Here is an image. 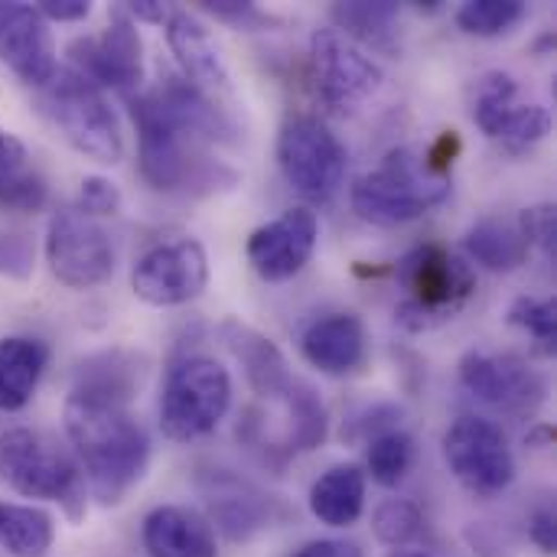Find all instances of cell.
Wrapping results in <instances>:
<instances>
[{
	"instance_id": "obj_36",
	"label": "cell",
	"mask_w": 557,
	"mask_h": 557,
	"mask_svg": "<svg viewBox=\"0 0 557 557\" xmlns=\"http://www.w3.org/2000/svg\"><path fill=\"white\" fill-rule=\"evenodd\" d=\"M519 232L525 235L529 248H539L545 251L548 258H555L557 251V209L552 202H542V206H532L525 212H519Z\"/></svg>"
},
{
	"instance_id": "obj_34",
	"label": "cell",
	"mask_w": 557,
	"mask_h": 557,
	"mask_svg": "<svg viewBox=\"0 0 557 557\" xmlns=\"http://www.w3.org/2000/svg\"><path fill=\"white\" fill-rule=\"evenodd\" d=\"M509 323L535 336L545 352H555L557 343V307L555 300H539V297H519L509 307Z\"/></svg>"
},
{
	"instance_id": "obj_38",
	"label": "cell",
	"mask_w": 557,
	"mask_h": 557,
	"mask_svg": "<svg viewBox=\"0 0 557 557\" xmlns=\"http://www.w3.org/2000/svg\"><path fill=\"white\" fill-rule=\"evenodd\" d=\"M202 10L212 13L215 20H225V23L242 26V29H248V26H264V23H268V16H264L255 3H242V0H215V3L206 0Z\"/></svg>"
},
{
	"instance_id": "obj_29",
	"label": "cell",
	"mask_w": 557,
	"mask_h": 557,
	"mask_svg": "<svg viewBox=\"0 0 557 557\" xmlns=\"http://www.w3.org/2000/svg\"><path fill=\"white\" fill-rule=\"evenodd\" d=\"M366 467H369L372 483H379L382 490H398L408 480L411 467H414V441H411V434H405L398 428H388V431L375 434L369 441Z\"/></svg>"
},
{
	"instance_id": "obj_26",
	"label": "cell",
	"mask_w": 557,
	"mask_h": 557,
	"mask_svg": "<svg viewBox=\"0 0 557 557\" xmlns=\"http://www.w3.org/2000/svg\"><path fill=\"white\" fill-rule=\"evenodd\" d=\"M140 372L144 369H140L137 356H131L124 349H111V352L91 356L78 366L72 392L85 395V398L127 405L140 388Z\"/></svg>"
},
{
	"instance_id": "obj_32",
	"label": "cell",
	"mask_w": 557,
	"mask_h": 557,
	"mask_svg": "<svg viewBox=\"0 0 557 557\" xmlns=\"http://www.w3.org/2000/svg\"><path fill=\"white\" fill-rule=\"evenodd\" d=\"M424 529V516L411 499H385L372 512V532L388 548H408Z\"/></svg>"
},
{
	"instance_id": "obj_40",
	"label": "cell",
	"mask_w": 557,
	"mask_h": 557,
	"mask_svg": "<svg viewBox=\"0 0 557 557\" xmlns=\"http://www.w3.org/2000/svg\"><path fill=\"white\" fill-rule=\"evenodd\" d=\"M529 539L542 555H555L557 552V522L552 509H539L529 519Z\"/></svg>"
},
{
	"instance_id": "obj_33",
	"label": "cell",
	"mask_w": 557,
	"mask_h": 557,
	"mask_svg": "<svg viewBox=\"0 0 557 557\" xmlns=\"http://www.w3.org/2000/svg\"><path fill=\"white\" fill-rule=\"evenodd\" d=\"M548 134H552V111L545 104H516L496 140L519 157L529 153L535 144H542Z\"/></svg>"
},
{
	"instance_id": "obj_1",
	"label": "cell",
	"mask_w": 557,
	"mask_h": 557,
	"mask_svg": "<svg viewBox=\"0 0 557 557\" xmlns=\"http://www.w3.org/2000/svg\"><path fill=\"white\" fill-rule=\"evenodd\" d=\"M137 127V166L157 193L209 196L238 183V173L212 157V144L232 134L225 114L186 78L160 85L127 101Z\"/></svg>"
},
{
	"instance_id": "obj_44",
	"label": "cell",
	"mask_w": 557,
	"mask_h": 557,
	"mask_svg": "<svg viewBox=\"0 0 557 557\" xmlns=\"http://www.w3.org/2000/svg\"><path fill=\"white\" fill-rule=\"evenodd\" d=\"M431 557H434V555H431Z\"/></svg>"
},
{
	"instance_id": "obj_24",
	"label": "cell",
	"mask_w": 557,
	"mask_h": 557,
	"mask_svg": "<svg viewBox=\"0 0 557 557\" xmlns=\"http://www.w3.org/2000/svg\"><path fill=\"white\" fill-rule=\"evenodd\" d=\"M49 366V349L29 336L0 339V411H23Z\"/></svg>"
},
{
	"instance_id": "obj_9",
	"label": "cell",
	"mask_w": 557,
	"mask_h": 557,
	"mask_svg": "<svg viewBox=\"0 0 557 557\" xmlns=\"http://www.w3.org/2000/svg\"><path fill=\"white\" fill-rule=\"evenodd\" d=\"M310 78L323 108L346 117L382 88L385 72L366 49L326 26L310 36Z\"/></svg>"
},
{
	"instance_id": "obj_27",
	"label": "cell",
	"mask_w": 557,
	"mask_h": 557,
	"mask_svg": "<svg viewBox=\"0 0 557 557\" xmlns=\"http://www.w3.org/2000/svg\"><path fill=\"white\" fill-rule=\"evenodd\" d=\"M29 153L23 140L0 127V209L3 212H39L46 209L49 186L29 170Z\"/></svg>"
},
{
	"instance_id": "obj_42",
	"label": "cell",
	"mask_w": 557,
	"mask_h": 557,
	"mask_svg": "<svg viewBox=\"0 0 557 557\" xmlns=\"http://www.w3.org/2000/svg\"><path fill=\"white\" fill-rule=\"evenodd\" d=\"M127 10V16L137 23V20H144V23H166V16H170V7L166 3H157V0H137V3H127L124 7Z\"/></svg>"
},
{
	"instance_id": "obj_16",
	"label": "cell",
	"mask_w": 557,
	"mask_h": 557,
	"mask_svg": "<svg viewBox=\"0 0 557 557\" xmlns=\"http://www.w3.org/2000/svg\"><path fill=\"white\" fill-rule=\"evenodd\" d=\"M0 62L33 88H42L59 72L49 23L29 3H0Z\"/></svg>"
},
{
	"instance_id": "obj_15",
	"label": "cell",
	"mask_w": 557,
	"mask_h": 557,
	"mask_svg": "<svg viewBox=\"0 0 557 557\" xmlns=\"http://www.w3.org/2000/svg\"><path fill=\"white\" fill-rule=\"evenodd\" d=\"M460 382L480 401L506 411V414H535L545 401V379L522 362L519 356H493V352H467L460 359Z\"/></svg>"
},
{
	"instance_id": "obj_3",
	"label": "cell",
	"mask_w": 557,
	"mask_h": 557,
	"mask_svg": "<svg viewBox=\"0 0 557 557\" xmlns=\"http://www.w3.org/2000/svg\"><path fill=\"white\" fill-rule=\"evenodd\" d=\"M454 193V180L434 173L411 147H395L375 170L352 183V209L362 222L379 228H398L418 222L431 209L444 206Z\"/></svg>"
},
{
	"instance_id": "obj_12",
	"label": "cell",
	"mask_w": 557,
	"mask_h": 557,
	"mask_svg": "<svg viewBox=\"0 0 557 557\" xmlns=\"http://www.w3.org/2000/svg\"><path fill=\"white\" fill-rule=\"evenodd\" d=\"M69 62L101 91H117L124 101L144 91V42L137 23L124 7L114 10L111 23L98 36H78L69 42Z\"/></svg>"
},
{
	"instance_id": "obj_18",
	"label": "cell",
	"mask_w": 557,
	"mask_h": 557,
	"mask_svg": "<svg viewBox=\"0 0 557 557\" xmlns=\"http://www.w3.org/2000/svg\"><path fill=\"white\" fill-rule=\"evenodd\" d=\"M366 326L356 313H330L300 333L304 359L323 375H352L366 362Z\"/></svg>"
},
{
	"instance_id": "obj_22",
	"label": "cell",
	"mask_w": 557,
	"mask_h": 557,
	"mask_svg": "<svg viewBox=\"0 0 557 557\" xmlns=\"http://www.w3.org/2000/svg\"><path fill=\"white\" fill-rule=\"evenodd\" d=\"M330 16H333V29H339L346 39L362 42L366 49H375L382 55H398V49H401V36H398L401 3H395V0H349V3H336L330 10Z\"/></svg>"
},
{
	"instance_id": "obj_23",
	"label": "cell",
	"mask_w": 557,
	"mask_h": 557,
	"mask_svg": "<svg viewBox=\"0 0 557 557\" xmlns=\"http://www.w3.org/2000/svg\"><path fill=\"white\" fill-rule=\"evenodd\" d=\"M310 516L330 529H349L366 512V473L356 463L330 467L310 486Z\"/></svg>"
},
{
	"instance_id": "obj_31",
	"label": "cell",
	"mask_w": 557,
	"mask_h": 557,
	"mask_svg": "<svg viewBox=\"0 0 557 557\" xmlns=\"http://www.w3.org/2000/svg\"><path fill=\"white\" fill-rule=\"evenodd\" d=\"M529 16L522 0H467L457 10V26L470 36H503L512 33Z\"/></svg>"
},
{
	"instance_id": "obj_35",
	"label": "cell",
	"mask_w": 557,
	"mask_h": 557,
	"mask_svg": "<svg viewBox=\"0 0 557 557\" xmlns=\"http://www.w3.org/2000/svg\"><path fill=\"white\" fill-rule=\"evenodd\" d=\"M36 268L33 235L23 228H0V277L26 281Z\"/></svg>"
},
{
	"instance_id": "obj_7",
	"label": "cell",
	"mask_w": 557,
	"mask_h": 557,
	"mask_svg": "<svg viewBox=\"0 0 557 557\" xmlns=\"http://www.w3.org/2000/svg\"><path fill=\"white\" fill-rule=\"evenodd\" d=\"M232 408V375L212 356L180 359L160 395V431L176 444H193L219 428Z\"/></svg>"
},
{
	"instance_id": "obj_13",
	"label": "cell",
	"mask_w": 557,
	"mask_h": 557,
	"mask_svg": "<svg viewBox=\"0 0 557 557\" xmlns=\"http://www.w3.org/2000/svg\"><path fill=\"white\" fill-rule=\"evenodd\" d=\"M209 258L196 238H173L147 248L131 268V290L150 307H183L206 290Z\"/></svg>"
},
{
	"instance_id": "obj_41",
	"label": "cell",
	"mask_w": 557,
	"mask_h": 557,
	"mask_svg": "<svg viewBox=\"0 0 557 557\" xmlns=\"http://www.w3.org/2000/svg\"><path fill=\"white\" fill-rule=\"evenodd\" d=\"M290 557H362V548L343 539H320V542H307Z\"/></svg>"
},
{
	"instance_id": "obj_19",
	"label": "cell",
	"mask_w": 557,
	"mask_h": 557,
	"mask_svg": "<svg viewBox=\"0 0 557 557\" xmlns=\"http://www.w3.org/2000/svg\"><path fill=\"white\" fill-rule=\"evenodd\" d=\"M166 42L170 52L176 55L186 82H193L199 91L202 88H215V91H228V65L212 39V33L206 29V23L189 13V10H170L166 16Z\"/></svg>"
},
{
	"instance_id": "obj_10",
	"label": "cell",
	"mask_w": 557,
	"mask_h": 557,
	"mask_svg": "<svg viewBox=\"0 0 557 557\" xmlns=\"http://www.w3.org/2000/svg\"><path fill=\"white\" fill-rule=\"evenodd\" d=\"M277 163L284 180L307 199L326 202L346 176V147L317 114H297L281 127Z\"/></svg>"
},
{
	"instance_id": "obj_39",
	"label": "cell",
	"mask_w": 557,
	"mask_h": 557,
	"mask_svg": "<svg viewBox=\"0 0 557 557\" xmlns=\"http://www.w3.org/2000/svg\"><path fill=\"white\" fill-rule=\"evenodd\" d=\"M36 13L46 23H78L91 13V3L88 0H42L36 3Z\"/></svg>"
},
{
	"instance_id": "obj_6",
	"label": "cell",
	"mask_w": 557,
	"mask_h": 557,
	"mask_svg": "<svg viewBox=\"0 0 557 557\" xmlns=\"http://www.w3.org/2000/svg\"><path fill=\"white\" fill-rule=\"evenodd\" d=\"M0 480L26 499L59 503L72 522L85 516L88 486L75 457L29 428L0 434Z\"/></svg>"
},
{
	"instance_id": "obj_4",
	"label": "cell",
	"mask_w": 557,
	"mask_h": 557,
	"mask_svg": "<svg viewBox=\"0 0 557 557\" xmlns=\"http://www.w3.org/2000/svg\"><path fill=\"white\" fill-rule=\"evenodd\" d=\"M395 281L405 290L395 317L411 333H424L454 320L476 290L473 264L444 245H418L408 251L395 264Z\"/></svg>"
},
{
	"instance_id": "obj_21",
	"label": "cell",
	"mask_w": 557,
	"mask_h": 557,
	"mask_svg": "<svg viewBox=\"0 0 557 557\" xmlns=\"http://www.w3.org/2000/svg\"><path fill=\"white\" fill-rule=\"evenodd\" d=\"M147 557H219L212 525L183 506H160L140 529Z\"/></svg>"
},
{
	"instance_id": "obj_20",
	"label": "cell",
	"mask_w": 557,
	"mask_h": 557,
	"mask_svg": "<svg viewBox=\"0 0 557 557\" xmlns=\"http://www.w3.org/2000/svg\"><path fill=\"white\" fill-rule=\"evenodd\" d=\"M209 503V525H215L228 542H248L258 532L271 529V509L274 503L258 493L255 486L235 480V476H212V486L206 490Z\"/></svg>"
},
{
	"instance_id": "obj_11",
	"label": "cell",
	"mask_w": 557,
	"mask_h": 557,
	"mask_svg": "<svg viewBox=\"0 0 557 557\" xmlns=\"http://www.w3.org/2000/svg\"><path fill=\"white\" fill-rule=\"evenodd\" d=\"M46 261L59 284L72 290H88L114 274L117 255L98 219L78 212L75 206H65L49 219Z\"/></svg>"
},
{
	"instance_id": "obj_14",
	"label": "cell",
	"mask_w": 557,
	"mask_h": 557,
	"mask_svg": "<svg viewBox=\"0 0 557 557\" xmlns=\"http://www.w3.org/2000/svg\"><path fill=\"white\" fill-rule=\"evenodd\" d=\"M317 242H320L317 215L310 209L297 206V209H287L277 219L264 222L261 228H255L245 255H248L251 271L261 281L281 284V281L297 277L310 264Z\"/></svg>"
},
{
	"instance_id": "obj_43",
	"label": "cell",
	"mask_w": 557,
	"mask_h": 557,
	"mask_svg": "<svg viewBox=\"0 0 557 557\" xmlns=\"http://www.w3.org/2000/svg\"><path fill=\"white\" fill-rule=\"evenodd\" d=\"M552 437H555V431H552V428H539V431H535V434H529L525 441H529L532 447H539V444H548Z\"/></svg>"
},
{
	"instance_id": "obj_28",
	"label": "cell",
	"mask_w": 557,
	"mask_h": 557,
	"mask_svg": "<svg viewBox=\"0 0 557 557\" xmlns=\"http://www.w3.org/2000/svg\"><path fill=\"white\" fill-rule=\"evenodd\" d=\"M55 542V522L39 506L0 503V555L46 557Z\"/></svg>"
},
{
	"instance_id": "obj_5",
	"label": "cell",
	"mask_w": 557,
	"mask_h": 557,
	"mask_svg": "<svg viewBox=\"0 0 557 557\" xmlns=\"http://www.w3.org/2000/svg\"><path fill=\"white\" fill-rule=\"evenodd\" d=\"M42 114L59 127L69 147L82 157L114 166L124 157V134L121 121L98 85H91L75 69H59L49 85L39 88Z\"/></svg>"
},
{
	"instance_id": "obj_37",
	"label": "cell",
	"mask_w": 557,
	"mask_h": 557,
	"mask_svg": "<svg viewBox=\"0 0 557 557\" xmlns=\"http://www.w3.org/2000/svg\"><path fill=\"white\" fill-rule=\"evenodd\" d=\"M78 212L101 219V215H117L121 212V189L104 180V176H85L78 189Z\"/></svg>"
},
{
	"instance_id": "obj_25",
	"label": "cell",
	"mask_w": 557,
	"mask_h": 557,
	"mask_svg": "<svg viewBox=\"0 0 557 557\" xmlns=\"http://www.w3.org/2000/svg\"><path fill=\"white\" fill-rule=\"evenodd\" d=\"M463 251L470 255V261H476L486 271H516L522 264H529V242L519 232V222L509 219H496L486 215L480 222H473L463 235Z\"/></svg>"
},
{
	"instance_id": "obj_30",
	"label": "cell",
	"mask_w": 557,
	"mask_h": 557,
	"mask_svg": "<svg viewBox=\"0 0 557 557\" xmlns=\"http://www.w3.org/2000/svg\"><path fill=\"white\" fill-rule=\"evenodd\" d=\"M516 104H519V82L503 69L486 72L473 88V121L493 140L499 137V131Z\"/></svg>"
},
{
	"instance_id": "obj_8",
	"label": "cell",
	"mask_w": 557,
	"mask_h": 557,
	"mask_svg": "<svg viewBox=\"0 0 557 557\" xmlns=\"http://www.w3.org/2000/svg\"><path fill=\"white\" fill-rule=\"evenodd\" d=\"M444 460L454 480L476 499H496L516 483V457L506 431L480 414H463L447 428Z\"/></svg>"
},
{
	"instance_id": "obj_17",
	"label": "cell",
	"mask_w": 557,
	"mask_h": 557,
	"mask_svg": "<svg viewBox=\"0 0 557 557\" xmlns=\"http://www.w3.org/2000/svg\"><path fill=\"white\" fill-rule=\"evenodd\" d=\"M219 336L228 346V352L242 362L245 379L255 395L271 398V401H287L297 392L300 379L290 372L284 352L268 336H261L258 330H251L238 320H225L219 326Z\"/></svg>"
},
{
	"instance_id": "obj_2",
	"label": "cell",
	"mask_w": 557,
	"mask_h": 557,
	"mask_svg": "<svg viewBox=\"0 0 557 557\" xmlns=\"http://www.w3.org/2000/svg\"><path fill=\"white\" fill-rule=\"evenodd\" d=\"M65 434L88 493L101 506H117L144 480L150 463V437L127 405L69 395Z\"/></svg>"
}]
</instances>
